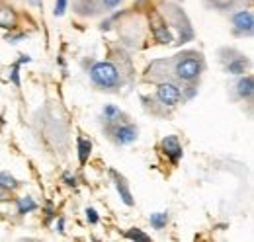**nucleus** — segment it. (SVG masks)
Segmentation results:
<instances>
[{"label": "nucleus", "mask_w": 254, "mask_h": 242, "mask_svg": "<svg viewBox=\"0 0 254 242\" xmlns=\"http://www.w3.org/2000/svg\"><path fill=\"white\" fill-rule=\"evenodd\" d=\"M203 57L197 51H184L180 55H174L172 59V72L182 82H195L199 74L203 72Z\"/></svg>", "instance_id": "f257e3e1"}, {"label": "nucleus", "mask_w": 254, "mask_h": 242, "mask_svg": "<svg viewBox=\"0 0 254 242\" xmlns=\"http://www.w3.org/2000/svg\"><path fill=\"white\" fill-rule=\"evenodd\" d=\"M90 80L94 86L102 88V90H112V88L120 86L122 76H120V70L114 62L100 60V62H94L90 68Z\"/></svg>", "instance_id": "f03ea898"}, {"label": "nucleus", "mask_w": 254, "mask_h": 242, "mask_svg": "<svg viewBox=\"0 0 254 242\" xmlns=\"http://www.w3.org/2000/svg\"><path fill=\"white\" fill-rule=\"evenodd\" d=\"M108 131H112V139L116 145H131L137 141L139 137V129L133 123H116V125H108Z\"/></svg>", "instance_id": "7ed1b4c3"}, {"label": "nucleus", "mask_w": 254, "mask_h": 242, "mask_svg": "<svg viewBox=\"0 0 254 242\" xmlns=\"http://www.w3.org/2000/svg\"><path fill=\"white\" fill-rule=\"evenodd\" d=\"M157 100L160 102V106H164V108H174V106L180 104L182 92H180V88L174 82L166 80V82H160L159 86H157Z\"/></svg>", "instance_id": "20e7f679"}, {"label": "nucleus", "mask_w": 254, "mask_h": 242, "mask_svg": "<svg viewBox=\"0 0 254 242\" xmlns=\"http://www.w3.org/2000/svg\"><path fill=\"white\" fill-rule=\"evenodd\" d=\"M151 30H153V35L160 45L172 43V31L168 30L166 20L160 16L159 12H151Z\"/></svg>", "instance_id": "39448f33"}, {"label": "nucleus", "mask_w": 254, "mask_h": 242, "mask_svg": "<svg viewBox=\"0 0 254 242\" xmlns=\"http://www.w3.org/2000/svg\"><path fill=\"white\" fill-rule=\"evenodd\" d=\"M233 26L235 31L241 35H251L254 30V14L251 10H241L233 16Z\"/></svg>", "instance_id": "423d86ee"}, {"label": "nucleus", "mask_w": 254, "mask_h": 242, "mask_svg": "<svg viewBox=\"0 0 254 242\" xmlns=\"http://www.w3.org/2000/svg\"><path fill=\"white\" fill-rule=\"evenodd\" d=\"M160 149L162 152L168 156V160L172 162V164H178L180 162V158H182V145H180V141H178V137H174V135H168V137H164L162 139V143H160Z\"/></svg>", "instance_id": "0eeeda50"}, {"label": "nucleus", "mask_w": 254, "mask_h": 242, "mask_svg": "<svg viewBox=\"0 0 254 242\" xmlns=\"http://www.w3.org/2000/svg\"><path fill=\"white\" fill-rule=\"evenodd\" d=\"M110 176L116 182V189H118L122 201L126 203L127 207H133V205H135V199H133V195H131V189H129V185H127V180L122 174H118L116 170H110Z\"/></svg>", "instance_id": "6e6552de"}, {"label": "nucleus", "mask_w": 254, "mask_h": 242, "mask_svg": "<svg viewBox=\"0 0 254 242\" xmlns=\"http://www.w3.org/2000/svg\"><path fill=\"white\" fill-rule=\"evenodd\" d=\"M18 26V14L12 6L0 4V28L2 30H16Z\"/></svg>", "instance_id": "1a4fd4ad"}, {"label": "nucleus", "mask_w": 254, "mask_h": 242, "mask_svg": "<svg viewBox=\"0 0 254 242\" xmlns=\"http://www.w3.org/2000/svg\"><path fill=\"white\" fill-rule=\"evenodd\" d=\"M237 94H239V98H243V100L253 98V94H254V78L251 76V74L243 76V78L237 82Z\"/></svg>", "instance_id": "9d476101"}, {"label": "nucleus", "mask_w": 254, "mask_h": 242, "mask_svg": "<svg viewBox=\"0 0 254 242\" xmlns=\"http://www.w3.org/2000/svg\"><path fill=\"white\" fill-rule=\"evenodd\" d=\"M74 10H76V14H80V16H86V18H90V16H96L100 10H98V6H96L94 0H76V4H74Z\"/></svg>", "instance_id": "9b49d317"}, {"label": "nucleus", "mask_w": 254, "mask_h": 242, "mask_svg": "<svg viewBox=\"0 0 254 242\" xmlns=\"http://www.w3.org/2000/svg\"><path fill=\"white\" fill-rule=\"evenodd\" d=\"M102 118H104V121H106L108 125H116V123H120V120L124 118V112H122L118 106L108 104V106L104 108V112H102Z\"/></svg>", "instance_id": "f8f14e48"}, {"label": "nucleus", "mask_w": 254, "mask_h": 242, "mask_svg": "<svg viewBox=\"0 0 254 242\" xmlns=\"http://www.w3.org/2000/svg\"><path fill=\"white\" fill-rule=\"evenodd\" d=\"M247 66H249V60L245 59L243 55H239V57H233V59H231L229 62H227V64H225L227 72H231V74H243Z\"/></svg>", "instance_id": "ddd939ff"}, {"label": "nucleus", "mask_w": 254, "mask_h": 242, "mask_svg": "<svg viewBox=\"0 0 254 242\" xmlns=\"http://www.w3.org/2000/svg\"><path fill=\"white\" fill-rule=\"evenodd\" d=\"M16 205H18V213H20V215H26V213H32L37 209V203L33 201L30 195L18 197V199H16Z\"/></svg>", "instance_id": "4468645a"}, {"label": "nucleus", "mask_w": 254, "mask_h": 242, "mask_svg": "<svg viewBox=\"0 0 254 242\" xmlns=\"http://www.w3.org/2000/svg\"><path fill=\"white\" fill-rule=\"evenodd\" d=\"M76 143H78V160H80V164H86V160H88V156L92 152V143L82 139V137H78Z\"/></svg>", "instance_id": "2eb2a0df"}, {"label": "nucleus", "mask_w": 254, "mask_h": 242, "mask_svg": "<svg viewBox=\"0 0 254 242\" xmlns=\"http://www.w3.org/2000/svg\"><path fill=\"white\" fill-rule=\"evenodd\" d=\"M168 221H170L168 213H153V215L149 217L151 227H153V229H157V231H162V229L168 225Z\"/></svg>", "instance_id": "dca6fc26"}, {"label": "nucleus", "mask_w": 254, "mask_h": 242, "mask_svg": "<svg viewBox=\"0 0 254 242\" xmlns=\"http://www.w3.org/2000/svg\"><path fill=\"white\" fill-rule=\"evenodd\" d=\"M0 185H4L6 189L14 191V189H18V187H20V182L16 180L14 176H10L8 172H0Z\"/></svg>", "instance_id": "f3484780"}, {"label": "nucleus", "mask_w": 254, "mask_h": 242, "mask_svg": "<svg viewBox=\"0 0 254 242\" xmlns=\"http://www.w3.org/2000/svg\"><path fill=\"white\" fill-rule=\"evenodd\" d=\"M126 239L129 241H141V242H149L151 241V237L149 235H145L143 231H139V229H129L126 233Z\"/></svg>", "instance_id": "a211bd4d"}, {"label": "nucleus", "mask_w": 254, "mask_h": 242, "mask_svg": "<svg viewBox=\"0 0 254 242\" xmlns=\"http://www.w3.org/2000/svg\"><path fill=\"white\" fill-rule=\"evenodd\" d=\"M10 80H12V84H14L16 88H20V64H18V62H14V66H12Z\"/></svg>", "instance_id": "6ab92c4d"}, {"label": "nucleus", "mask_w": 254, "mask_h": 242, "mask_svg": "<svg viewBox=\"0 0 254 242\" xmlns=\"http://www.w3.org/2000/svg\"><path fill=\"white\" fill-rule=\"evenodd\" d=\"M64 10H66V0H55V10H53V14H55L57 18H61L64 14Z\"/></svg>", "instance_id": "aec40b11"}, {"label": "nucleus", "mask_w": 254, "mask_h": 242, "mask_svg": "<svg viewBox=\"0 0 254 242\" xmlns=\"http://www.w3.org/2000/svg\"><path fill=\"white\" fill-rule=\"evenodd\" d=\"M98 2H100V6H102V8H106V10H112V8L120 6L124 0H98Z\"/></svg>", "instance_id": "412c9836"}, {"label": "nucleus", "mask_w": 254, "mask_h": 242, "mask_svg": "<svg viewBox=\"0 0 254 242\" xmlns=\"http://www.w3.org/2000/svg\"><path fill=\"white\" fill-rule=\"evenodd\" d=\"M86 221H88L90 225H98L100 217H98V213H96V209H92V207H88V209H86Z\"/></svg>", "instance_id": "4be33fe9"}, {"label": "nucleus", "mask_w": 254, "mask_h": 242, "mask_svg": "<svg viewBox=\"0 0 254 242\" xmlns=\"http://www.w3.org/2000/svg\"><path fill=\"white\" fill-rule=\"evenodd\" d=\"M10 193H12L10 189H6L4 185H0V201H8L10 199Z\"/></svg>", "instance_id": "5701e85b"}, {"label": "nucleus", "mask_w": 254, "mask_h": 242, "mask_svg": "<svg viewBox=\"0 0 254 242\" xmlns=\"http://www.w3.org/2000/svg\"><path fill=\"white\" fill-rule=\"evenodd\" d=\"M26 37V33H18V35H8V41L10 43H18L20 39H24Z\"/></svg>", "instance_id": "b1692460"}, {"label": "nucleus", "mask_w": 254, "mask_h": 242, "mask_svg": "<svg viewBox=\"0 0 254 242\" xmlns=\"http://www.w3.org/2000/svg\"><path fill=\"white\" fill-rule=\"evenodd\" d=\"M64 182H66V185H76V178L70 174H64Z\"/></svg>", "instance_id": "393cba45"}, {"label": "nucleus", "mask_w": 254, "mask_h": 242, "mask_svg": "<svg viewBox=\"0 0 254 242\" xmlns=\"http://www.w3.org/2000/svg\"><path fill=\"white\" fill-rule=\"evenodd\" d=\"M57 231H59V233H64V219L63 217L57 221Z\"/></svg>", "instance_id": "a878e982"}, {"label": "nucleus", "mask_w": 254, "mask_h": 242, "mask_svg": "<svg viewBox=\"0 0 254 242\" xmlns=\"http://www.w3.org/2000/svg\"><path fill=\"white\" fill-rule=\"evenodd\" d=\"M30 57L28 55H20V59H18V64H24V62H30Z\"/></svg>", "instance_id": "bb28decb"}, {"label": "nucleus", "mask_w": 254, "mask_h": 242, "mask_svg": "<svg viewBox=\"0 0 254 242\" xmlns=\"http://www.w3.org/2000/svg\"><path fill=\"white\" fill-rule=\"evenodd\" d=\"M32 4H37V6H41V0H30Z\"/></svg>", "instance_id": "cd10ccee"}]
</instances>
